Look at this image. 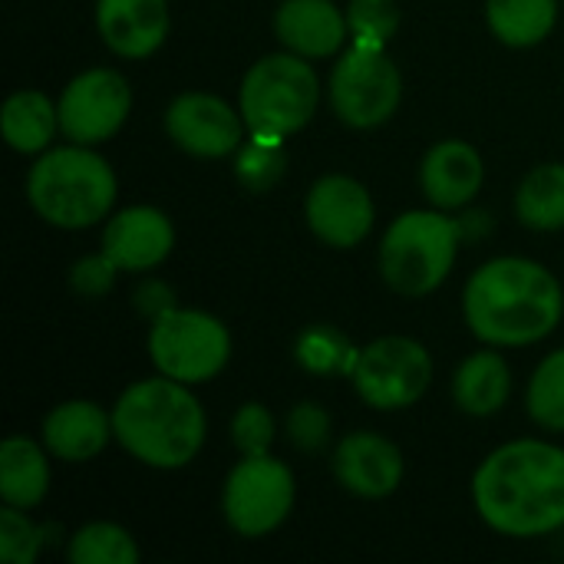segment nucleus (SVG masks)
Listing matches in <instances>:
<instances>
[{
    "instance_id": "7",
    "label": "nucleus",
    "mask_w": 564,
    "mask_h": 564,
    "mask_svg": "<svg viewBox=\"0 0 564 564\" xmlns=\"http://www.w3.org/2000/svg\"><path fill=\"white\" fill-rule=\"evenodd\" d=\"M145 347L155 373L185 387L212 383L231 360L228 327L208 311L178 304L152 321Z\"/></svg>"
},
{
    "instance_id": "20",
    "label": "nucleus",
    "mask_w": 564,
    "mask_h": 564,
    "mask_svg": "<svg viewBox=\"0 0 564 564\" xmlns=\"http://www.w3.org/2000/svg\"><path fill=\"white\" fill-rule=\"evenodd\" d=\"M512 397V370L499 347H482L469 354L453 373V403L476 420L496 416Z\"/></svg>"
},
{
    "instance_id": "22",
    "label": "nucleus",
    "mask_w": 564,
    "mask_h": 564,
    "mask_svg": "<svg viewBox=\"0 0 564 564\" xmlns=\"http://www.w3.org/2000/svg\"><path fill=\"white\" fill-rule=\"evenodd\" d=\"M0 129L13 152L43 155L46 149H53V139L63 135L59 106L43 89H17L3 102Z\"/></svg>"
},
{
    "instance_id": "33",
    "label": "nucleus",
    "mask_w": 564,
    "mask_h": 564,
    "mask_svg": "<svg viewBox=\"0 0 564 564\" xmlns=\"http://www.w3.org/2000/svg\"><path fill=\"white\" fill-rule=\"evenodd\" d=\"M122 271L112 264V258L106 251L99 254H86L79 258L73 268H69V288L79 294V297H102L106 291H112L116 278Z\"/></svg>"
},
{
    "instance_id": "24",
    "label": "nucleus",
    "mask_w": 564,
    "mask_h": 564,
    "mask_svg": "<svg viewBox=\"0 0 564 564\" xmlns=\"http://www.w3.org/2000/svg\"><path fill=\"white\" fill-rule=\"evenodd\" d=\"M516 218L532 231L564 228V162L535 165L516 192Z\"/></svg>"
},
{
    "instance_id": "3",
    "label": "nucleus",
    "mask_w": 564,
    "mask_h": 564,
    "mask_svg": "<svg viewBox=\"0 0 564 564\" xmlns=\"http://www.w3.org/2000/svg\"><path fill=\"white\" fill-rule=\"evenodd\" d=\"M116 443L142 466L159 473L185 469L198 459L208 420L192 387L172 377H145L129 383L112 403Z\"/></svg>"
},
{
    "instance_id": "26",
    "label": "nucleus",
    "mask_w": 564,
    "mask_h": 564,
    "mask_svg": "<svg viewBox=\"0 0 564 564\" xmlns=\"http://www.w3.org/2000/svg\"><path fill=\"white\" fill-rule=\"evenodd\" d=\"M69 564H139L142 552L129 529L116 522H89L66 542Z\"/></svg>"
},
{
    "instance_id": "29",
    "label": "nucleus",
    "mask_w": 564,
    "mask_h": 564,
    "mask_svg": "<svg viewBox=\"0 0 564 564\" xmlns=\"http://www.w3.org/2000/svg\"><path fill=\"white\" fill-rule=\"evenodd\" d=\"M53 525H36L26 509L3 506L0 512V558L7 564H33L53 542Z\"/></svg>"
},
{
    "instance_id": "13",
    "label": "nucleus",
    "mask_w": 564,
    "mask_h": 564,
    "mask_svg": "<svg viewBox=\"0 0 564 564\" xmlns=\"http://www.w3.org/2000/svg\"><path fill=\"white\" fill-rule=\"evenodd\" d=\"M304 221L317 241L337 251L364 245L373 231L377 208L364 182L350 175H324L304 198Z\"/></svg>"
},
{
    "instance_id": "5",
    "label": "nucleus",
    "mask_w": 564,
    "mask_h": 564,
    "mask_svg": "<svg viewBox=\"0 0 564 564\" xmlns=\"http://www.w3.org/2000/svg\"><path fill=\"white\" fill-rule=\"evenodd\" d=\"M463 245V225L443 208H413L380 238V274L400 297H426L446 284Z\"/></svg>"
},
{
    "instance_id": "8",
    "label": "nucleus",
    "mask_w": 564,
    "mask_h": 564,
    "mask_svg": "<svg viewBox=\"0 0 564 564\" xmlns=\"http://www.w3.org/2000/svg\"><path fill=\"white\" fill-rule=\"evenodd\" d=\"M327 99L334 116L350 129H377L390 122L403 102V76L400 66L390 59L387 46L370 43H347L337 56Z\"/></svg>"
},
{
    "instance_id": "15",
    "label": "nucleus",
    "mask_w": 564,
    "mask_h": 564,
    "mask_svg": "<svg viewBox=\"0 0 564 564\" xmlns=\"http://www.w3.org/2000/svg\"><path fill=\"white\" fill-rule=\"evenodd\" d=\"M175 248V225L155 205H129L106 218L102 245L112 264L122 274H149L155 271Z\"/></svg>"
},
{
    "instance_id": "1",
    "label": "nucleus",
    "mask_w": 564,
    "mask_h": 564,
    "mask_svg": "<svg viewBox=\"0 0 564 564\" xmlns=\"http://www.w3.org/2000/svg\"><path fill=\"white\" fill-rule=\"evenodd\" d=\"M479 519L506 539H542L564 529V449L549 440H512L473 476Z\"/></svg>"
},
{
    "instance_id": "28",
    "label": "nucleus",
    "mask_w": 564,
    "mask_h": 564,
    "mask_svg": "<svg viewBox=\"0 0 564 564\" xmlns=\"http://www.w3.org/2000/svg\"><path fill=\"white\" fill-rule=\"evenodd\" d=\"M284 165H288V149L278 139H264V135L248 132L245 145L235 152V175L251 192L274 188L284 175Z\"/></svg>"
},
{
    "instance_id": "17",
    "label": "nucleus",
    "mask_w": 564,
    "mask_h": 564,
    "mask_svg": "<svg viewBox=\"0 0 564 564\" xmlns=\"http://www.w3.org/2000/svg\"><path fill=\"white\" fill-rule=\"evenodd\" d=\"M96 30L116 56L149 59L169 40V0H96Z\"/></svg>"
},
{
    "instance_id": "2",
    "label": "nucleus",
    "mask_w": 564,
    "mask_h": 564,
    "mask_svg": "<svg viewBox=\"0 0 564 564\" xmlns=\"http://www.w3.org/2000/svg\"><path fill=\"white\" fill-rule=\"evenodd\" d=\"M463 317L473 337L489 347L539 344L562 324V281L532 258H492L469 274L463 288Z\"/></svg>"
},
{
    "instance_id": "25",
    "label": "nucleus",
    "mask_w": 564,
    "mask_h": 564,
    "mask_svg": "<svg viewBox=\"0 0 564 564\" xmlns=\"http://www.w3.org/2000/svg\"><path fill=\"white\" fill-rule=\"evenodd\" d=\"M360 350L334 327V324H311L294 337V360L314 377H350L357 367Z\"/></svg>"
},
{
    "instance_id": "23",
    "label": "nucleus",
    "mask_w": 564,
    "mask_h": 564,
    "mask_svg": "<svg viewBox=\"0 0 564 564\" xmlns=\"http://www.w3.org/2000/svg\"><path fill=\"white\" fill-rule=\"evenodd\" d=\"M492 36L512 50L539 46L558 23V0H486Z\"/></svg>"
},
{
    "instance_id": "31",
    "label": "nucleus",
    "mask_w": 564,
    "mask_h": 564,
    "mask_svg": "<svg viewBox=\"0 0 564 564\" xmlns=\"http://www.w3.org/2000/svg\"><path fill=\"white\" fill-rule=\"evenodd\" d=\"M274 440H278V423L264 403L251 400L231 416V443L241 456H264L271 453Z\"/></svg>"
},
{
    "instance_id": "18",
    "label": "nucleus",
    "mask_w": 564,
    "mask_h": 564,
    "mask_svg": "<svg viewBox=\"0 0 564 564\" xmlns=\"http://www.w3.org/2000/svg\"><path fill=\"white\" fill-rule=\"evenodd\" d=\"M486 182V162L476 145L463 139H443L426 149L420 162V188L433 208L459 212L476 202Z\"/></svg>"
},
{
    "instance_id": "6",
    "label": "nucleus",
    "mask_w": 564,
    "mask_h": 564,
    "mask_svg": "<svg viewBox=\"0 0 564 564\" xmlns=\"http://www.w3.org/2000/svg\"><path fill=\"white\" fill-rule=\"evenodd\" d=\"M321 106V76L311 59L281 50L254 59L238 89V109L251 135L288 142Z\"/></svg>"
},
{
    "instance_id": "10",
    "label": "nucleus",
    "mask_w": 564,
    "mask_h": 564,
    "mask_svg": "<svg viewBox=\"0 0 564 564\" xmlns=\"http://www.w3.org/2000/svg\"><path fill=\"white\" fill-rule=\"evenodd\" d=\"M433 357L420 340L390 334L360 350L350 383L370 410L393 413L420 403L433 383Z\"/></svg>"
},
{
    "instance_id": "32",
    "label": "nucleus",
    "mask_w": 564,
    "mask_h": 564,
    "mask_svg": "<svg viewBox=\"0 0 564 564\" xmlns=\"http://www.w3.org/2000/svg\"><path fill=\"white\" fill-rule=\"evenodd\" d=\"M284 433H288V443L294 449H301V453H321L330 443L334 420H330V413L321 403L304 400V403L291 406V413L284 420Z\"/></svg>"
},
{
    "instance_id": "9",
    "label": "nucleus",
    "mask_w": 564,
    "mask_h": 564,
    "mask_svg": "<svg viewBox=\"0 0 564 564\" xmlns=\"http://www.w3.org/2000/svg\"><path fill=\"white\" fill-rule=\"evenodd\" d=\"M297 502V482L288 463L264 456H241V463L225 476L221 516L228 529L241 539H264L278 532Z\"/></svg>"
},
{
    "instance_id": "11",
    "label": "nucleus",
    "mask_w": 564,
    "mask_h": 564,
    "mask_svg": "<svg viewBox=\"0 0 564 564\" xmlns=\"http://www.w3.org/2000/svg\"><path fill=\"white\" fill-rule=\"evenodd\" d=\"M56 106L66 142L102 145L126 126L132 112V86L119 69L93 66L63 86Z\"/></svg>"
},
{
    "instance_id": "16",
    "label": "nucleus",
    "mask_w": 564,
    "mask_h": 564,
    "mask_svg": "<svg viewBox=\"0 0 564 564\" xmlns=\"http://www.w3.org/2000/svg\"><path fill=\"white\" fill-rule=\"evenodd\" d=\"M274 36L281 50H291L311 63L337 59L350 43L347 10L334 0H281L274 10Z\"/></svg>"
},
{
    "instance_id": "4",
    "label": "nucleus",
    "mask_w": 564,
    "mask_h": 564,
    "mask_svg": "<svg viewBox=\"0 0 564 564\" xmlns=\"http://www.w3.org/2000/svg\"><path fill=\"white\" fill-rule=\"evenodd\" d=\"M119 198V178L96 145H53L26 172V202L59 231H86L106 221Z\"/></svg>"
},
{
    "instance_id": "21",
    "label": "nucleus",
    "mask_w": 564,
    "mask_h": 564,
    "mask_svg": "<svg viewBox=\"0 0 564 564\" xmlns=\"http://www.w3.org/2000/svg\"><path fill=\"white\" fill-rule=\"evenodd\" d=\"M50 453L26 436H7L0 443V499L13 509H36L50 496Z\"/></svg>"
},
{
    "instance_id": "19",
    "label": "nucleus",
    "mask_w": 564,
    "mask_h": 564,
    "mask_svg": "<svg viewBox=\"0 0 564 564\" xmlns=\"http://www.w3.org/2000/svg\"><path fill=\"white\" fill-rule=\"evenodd\" d=\"M112 440V410L106 413V406L93 400H66L53 406L40 426V443L46 446V453L69 466L96 459Z\"/></svg>"
},
{
    "instance_id": "30",
    "label": "nucleus",
    "mask_w": 564,
    "mask_h": 564,
    "mask_svg": "<svg viewBox=\"0 0 564 564\" xmlns=\"http://www.w3.org/2000/svg\"><path fill=\"white\" fill-rule=\"evenodd\" d=\"M347 23L354 43L390 46L400 30V3L397 0H350Z\"/></svg>"
},
{
    "instance_id": "34",
    "label": "nucleus",
    "mask_w": 564,
    "mask_h": 564,
    "mask_svg": "<svg viewBox=\"0 0 564 564\" xmlns=\"http://www.w3.org/2000/svg\"><path fill=\"white\" fill-rule=\"evenodd\" d=\"M135 307L145 314V317H159V314H165V311H172L175 307V294H172V288L169 284H162V281H155V278H149V281H142L139 288H135Z\"/></svg>"
},
{
    "instance_id": "27",
    "label": "nucleus",
    "mask_w": 564,
    "mask_h": 564,
    "mask_svg": "<svg viewBox=\"0 0 564 564\" xmlns=\"http://www.w3.org/2000/svg\"><path fill=\"white\" fill-rule=\"evenodd\" d=\"M525 413L545 433H564V347L549 354L525 390Z\"/></svg>"
},
{
    "instance_id": "14",
    "label": "nucleus",
    "mask_w": 564,
    "mask_h": 564,
    "mask_svg": "<svg viewBox=\"0 0 564 564\" xmlns=\"http://www.w3.org/2000/svg\"><path fill=\"white\" fill-rule=\"evenodd\" d=\"M330 469L350 496L380 502L403 486L406 463L393 440L370 430H354L337 443Z\"/></svg>"
},
{
    "instance_id": "12",
    "label": "nucleus",
    "mask_w": 564,
    "mask_h": 564,
    "mask_svg": "<svg viewBox=\"0 0 564 564\" xmlns=\"http://www.w3.org/2000/svg\"><path fill=\"white\" fill-rule=\"evenodd\" d=\"M165 135L175 149L195 159H228L235 155L245 139L248 126L241 109L215 93H182L165 109Z\"/></svg>"
}]
</instances>
